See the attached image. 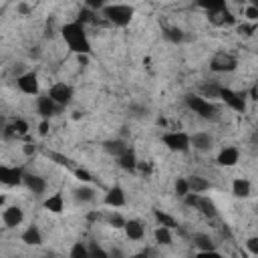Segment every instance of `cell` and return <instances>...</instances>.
I'll use <instances>...</instances> for the list:
<instances>
[{"instance_id": "19", "label": "cell", "mask_w": 258, "mask_h": 258, "mask_svg": "<svg viewBox=\"0 0 258 258\" xmlns=\"http://www.w3.org/2000/svg\"><path fill=\"white\" fill-rule=\"evenodd\" d=\"M252 194V183L246 177H234L232 179V196L238 200H246Z\"/></svg>"}, {"instance_id": "32", "label": "cell", "mask_w": 258, "mask_h": 258, "mask_svg": "<svg viewBox=\"0 0 258 258\" xmlns=\"http://www.w3.org/2000/svg\"><path fill=\"white\" fill-rule=\"evenodd\" d=\"M69 254H71V258H89V256H91L89 246H87V244H83V242H75Z\"/></svg>"}, {"instance_id": "24", "label": "cell", "mask_w": 258, "mask_h": 258, "mask_svg": "<svg viewBox=\"0 0 258 258\" xmlns=\"http://www.w3.org/2000/svg\"><path fill=\"white\" fill-rule=\"evenodd\" d=\"M153 240L159 246H171L173 244V232H171V228L157 224L155 230H153Z\"/></svg>"}, {"instance_id": "7", "label": "cell", "mask_w": 258, "mask_h": 258, "mask_svg": "<svg viewBox=\"0 0 258 258\" xmlns=\"http://www.w3.org/2000/svg\"><path fill=\"white\" fill-rule=\"evenodd\" d=\"M16 87L20 93L24 95H38L40 93V83H38V75L34 71H26L20 73L16 77Z\"/></svg>"}, {"instance_id": "45", "label": "cell", "mask_w": 258, "mask_h": 258, "mask_svg": "<svg viewBox=\"0 0 258 258\" xmlns=\"http://www.w3.org/2000/svg\"><path fill=\"white\" fill-rule=\"evenodd\" d=\"M18 10H20L22 14H26V12H30V8H28L26 4H20V6H18Z\"/></svg>"}, {"instance_id": "41", "label": "cell", "mask_w": 258, "mask_h": 258, "mask_svg": "<svg viewBox=\"0 0 258 258\" xmlns=\"http://www.w3.org/2000/svg\"><path fill=\"white\" fill-rule=\"evenodd\" d=\"M48 129H50L48 119H42V121H40V125H38V133H40V135H46V133H48Z\"/></svg>"}, {"instance_id": "25", "label": "cell", "mask_w": 258, "mask_h": 258, "mask_svg": "<svg viewBox=\"0 0 258 258\" xmlns=\"http://www.w3.org/2000/svg\"><path fill=\"white\" fill-rule=\"evenodd\" d=\"M117 163H119L121 169H125V171H129V173H135V171H137V163H139V159L135 157V153H133L131 149H127L125 153H121V155L117 157Z\"/></svg>"}, {"instance_id": "2", "label": "cell", "mask_w": 258, "mask_h": 258, "mask_svg": "<svg viewBox=\"0 0 258 258\" xmlns=\"http://www.w3.org/2000/svg\"><path fill=\"white\" fill-rule=\"evenodd\" d=\"M133 14H135V8L131 4H123V2H109L103 10H101V16L113 24V26H127L131 20H133Z\"/></svg>"}, {"instance_id": "39", "label": "cell", "mask_w": 258, "mask_h": 258, "mask_svg": "<svg viewBox=\"0 0 258 258\" xmlns=\"http://www.w3.org/2000/svg\"><path fill=\"white\" fill-rule=\"evenodd\" d=\"M256 28H258V24H256V22H252V24H240V26H238L240 34H244V36H250Z\"/></svg>"}, {"instance_id": "5", "label": "cell", "mask_w": 258, "mask_h": 258, "mask_svg": "<svg viewBox=\"0 0 258 258\" xmlns=\"http://www.w3.org/2000/svg\"><path fill=\"white\" fill-rule=\"evenodd\" d=\"M210 69H212L214 73H218V75L232 73V71L238 69V58H236L232 52H226V50L216 52V54L212 56V60H210Z\"/></svg>"}, {"instance_id": "20", "label": "cell", "mask_w": 258, "mask_h": 258, "mask_svg": "<svg viewBox=\"0 0 258 258\" xmlns=\"http://www.w3.org/2000/svg\"><path fill=\"white\" fill-rule=\"evenodd\" d=\"M123 232H125V236H127L129 240L139 242V240H143V236H145V226H143V222H139V220H127L125 226H123Z\"/></svg>"}, {"instance_id": "38", "label": "cell", "mask_w": 258, "mask_h": 258, "mask_svg": "<svg viewBox=\"0 0 258 258\" xmlns=\"http://www.w3.org/2000/svg\"><path fill=\"white\" fill-rule=\"evenodd\" d=\"M75 175H77V179L83 181V183H89V181L93 179V175H91L87 169H83V167H77V169H75Z\"/></svg>"}, {"instance_id": "22", "label": "cell", "mask_w": 258, "mask_h": 258, "mask_svg": "<svg viewBox=\"0 0 258 258\" xmlns=\"http://www.w3.org/2000/svg\"><path fill=\"white\" fill-rule=\"evenodd\" d=\"M42 206H44V210L50 212V214H62V212H64V198H62L60 191H54V194H50V196L44 198Z\"/></svg>"}, {"instance_id": "14", "label": "cell", "mask_w": 258, "mask_h": 258, "mask_svg": "<svg viewBox=\"0 0 258 258\" xmlns=\"http://www.w3.org/2000/svg\"><path fill=\"white\" fill-rule=\"evenodd\" d=\"M24 222V210L20 206H6L2 210V224L6 228H18Z\"/></svg>"}, {"instance_id": "36", "label": "cell", "mask_w": 258, "mask_h": 258, "mask_svg": "<svg viewBox=\"0 0 258 258\" xmlns=\"http://www.w3.org/2000/svg\"><path fill=\"white\" fill-rule=\"evenodd\" d=\"M244 16H246V20L256 22V20H258V6H256V4H248V6L244 8Z\"/></svg>"}, {"instance_id": "16", "label": "cell", "mask_w": 258, "mask_h": 258, "mask_svg": "<svg viewBox=\"0 0 258 258\" xmlns=\"http://www.w3.org/2000/svg\"><path fill=\"white\" fill-rule=\"evenodd\" d=\"M208 18H210V22L216 24V26H232V24H236V16L232 14V10H230L228 6H224V8H220V10L208 12Z\"/></svg>"}, {"instance_id": "40", "label": "cell", "mask_w": 258, "mask_h": 258, "mask_svg": "<svg viewBox=\"0 0 258 258\" xmlns=\"http://www.w3.org/2000/svg\"><path fill=\"white\" fill-rule=\"evenodd\" d=\"M50 159H54V161L60 163V165H71L69 157H64V155H60V153H50Z\"/></svg>"}, {"instance_id": "46", "label": "cell", "mask_w": 258, "mask_h": 258, "mask_svg": "<svg viewBox=\"0 0 258 258\" xmlns=\"http://www.w3.org/2000/svg\"><path fill=\"white\" fill-rule=\"evenodd\" d=\"M250 4H256L258 6V0H250Z\"/></svg>"}, {"instance_id": "35", "label": "cell", "mask_w": 258, "mask_h": 258, "mask_svg": "<svg viewBox=\"0 0 258 258\" xmlns=\"http://www.w3.org/2000/svg\"><path fill=\"white\" fill-rule=\"evenodd\" d=\"M83 4L87 8H91V10H95V12H101L109 4V0H83Z\"/></svg>"}, {"instance_id": "17", "label": "cell", "mask_w": 258, "mask_h": 258, "mask_svg": "<svg viewBox=\"0 0 258 258\" xmlns=\"http://www.w3.org/2000/svg\"><path fill=\"white\" fill-rule=\"evenodd\" d=\"M191 147H194L196 151L208 153V151H212V147H214V137H212L208 131H196V133H191Z\"/></svg>"}, {"instance_id": "8", "label": "cell", "mask_w": 258, "mask_h": 258, "mask_svg": "<svg viewBox=\"0 0 258 258\" xmlns=\"http://www.w3.org/2000/svg\"><path fill=\"white\" fill-rule=\"evenodd\" d=\"M220 101H224L230 109L238 111V113H244L246 111V97L234 89H226V87H220Z\"/></svg>"}, {"instance_id": "1", "label": "cell", "mask_w": 258, "mask_h": 258, "mask_svg": "<svg viewBox=\"0 0 258 258\" xmlns=\"http://www.w3.org/2000/svg\"><path fill=\"white\" fill-rule=\"evenodd\" d=\"M60 36L71 52L79 54H91V40L87 34V28L81 20H71L60 26Z\"/></svg>"}, {"instance_id": "15", "label": "cell", "mask_w": 258, "mask_h": 258, "mask_svg": "<svg viewBox=\"0 0 258 258\" xmlns=\"http://www.w3.org/2000/svg\"><path fill=\"white\" fill-rule=\"evenodd\" d=\"M28 131H30L28 121H26V119H20V117L12 119V121H10V123H6V127H4V135H6V137H14V139L26 137V135H28Z\"/></svg>"}, {"instance_id": "11", "label": "cell", "mask_w": 258, "mask_h": 258, "mask_svg": "<svg viewBox=\"0 0 258 258\" xmlns=\"http://www.w3.org/2000/svg\"><path fill=\"white\" fill-rule=\"evenodd\" d=\"M191 242H194V246H196V250H198L200 256H210V254H212V256H218L216 244H214V240H212L208 234L198 232V234H194Z\"/></svg>"}, {"instance_id": "42", "label": "cell", "mask_w": 258, "mask_h": 258, "mask_svg": "<svg viewBox=\"0 0 258 258\" xmlns=\"http://www.w3.org/2000/svg\"><path fill=\"white\" fill-rule=\"evenodd\" d=\"M137 171H141V173L149 175V173H151V165H149V163H145V161H139V163H137Z\"/></svg>"}, {"instance_id": "10", "label": "cell", "mask_w": 258, "mask_h": 258, "mask_svg": "<svg viewBox=\"0 0 258 258\" xmlns=\"http://www.w3.org/2000/svg\"><path fill=\"white\" fill-rule=\"evenodd\" d=\"M60 109H62V107H60L58 103H54V101L48 97V93L36 97V113H38L42 119H50V117H54Z\"/></svg>"}, {"instance_id": "43", "label": "cell", "mask_w": 258, "mask_h": 258, "mask_svg": "<svg viewBox=\"0 0 258 258\" xmlns=\"http://www.w3.org/2000/svg\"><path fill=\"white\" fill-rule=\"evenodd\" d=\"M89 252H91V256H101V258H107V252H103L99 246H89Z\"/></svg>"}, {"instance_id": "18", "label": "cell", "mask_w": 258, "mask_h": 258, "mask_svg": "<svg viewBox=\"0 0 258 258\" xmlns=\"http://www.w3.org/2000/svg\"><path fill=\"white\" fill-rule=\"evenodd\" d=\"M22 185H24L28 191H32L34 196H42V194L46 191V179L40 177V175H36V173H24Z\"/></svg>"}, {"instance_id": "12", "label": "cell", "mask_w": 258, "mask_h": 258, "mask_svg": "<svg viewBox=\"0 0 258 258\" xmlns=\"http://www.w3.org/2000/svg\"><path fill=\"white\" fill-rule=\"evenodd\" d=\"M238 161H240V149L234 147V145L222 147V149L218 151V155H216V163H218L220 167H234Z\"/></svg>"}, {"instance_id": "28", "label": "cell", "mask_w": 258, "mask_h": 258, "mask_svg": "<svg viewBox=\"0 0 258 258\" xmlns=\"http://www.w3.org/2000/svg\"><path fill=\"white\" fill-rule=\"evenodd\" d=\"M187 179H189V189L196 191V194H206L212 187V183L202 175H189Z\"/></svg>"}, {"instance_id": "30", "label": "cell", "mask_w": 258, "mask_h": 258, "mask_svg": "<svg viewBox=\"0 0 258 258\" xmlns=\"http://www.w3.org/2000/svg\"><path fill=\"white\" fill-rule=\"evenodd\" d=\"M173 191H175V196H179V198H185L191 189H189V179L187 177H177L175 181H173Z\"/></svg>"}, {"instance_id": "29", "label": "cell", "mask_w": 258, "mask_h": 258, "mask_svg": "<svg viewBox=\"0 0 258 258\" xmlns=\"http://www.w3.org/2000/svg\"><path fill=\"white\" fill-rule=\"evenodd\" d=\"M153 216H155V222L157 224H161V226H167V228H177V222H175V218L173 216H169L167 212H163V210H153Z\"/></svg>"}, {"instance_id": "21", "label": "cell", "mask_w": 258, "mask_h": 258, "mask_svg": "<svg viewBox=\"0 0 258 258\" xmlns=\"http://www.w3.org/2000/svg\"><path fill=\"white\" fill-rule=\"evenodd\" d=\"M73 198H75L77 204H93L97 200V189H93L91 185L83 183V185L73 189Z\"/></svg>"}, {"instance_id": "23", "label": "cell", "mask_w": 258, "mask_h": 258, "mask_svg": "<svg viewBox=\"0 0 258 258\" xmlns=\"http://www.w3.org/2000/svg\"><path fill=\"white\" fill-rule=\"evenodd\" d=\"M20 240H22L24 244H28V246H40V244H42L40 228H38V226H34V224H30V226L20 234Z\"/></svg>"}, {"instance_id": "6", "label": "cell", "mask_w": 258, "mask_h": 258, "mask_svg": "<svg viewBox=\"0 0 258 258\" xmlns=\"http://www.w3.org/2000/svg\"><path fill=\"white\" fill-rule=\"evenodd\" d=\"M48 97L64 109L67 105H71V101H73V97H75V89H73L69 83L58 81V83H52V85L48 87Z\"/></svg>"}, {"instance_id": "3", "label": "cell", "mask_w": 258, "mask_h": 258, "mask_svg": "<svg viewBox=\"0 0 258 258\" xmlns=\"http://www.w3.org/2000/svg\"><path fill=\"white\" fill-rule=\"evenodd\" d=\"M185 105L194 115H198L200 119H206V121H212V119H216L220 115L218 105L212 99L204 97V95H187L185 97Z\"/></svg>"}, {"instance_id": "37", "label": "cell", "mask_w": 258, "mask_h": 258, "mask_svg": "<svg viewBox=\"0 0 258 258\" xmlns=\"http://www.w3.org/2000/svg\"><path fill=\"white\" fill-rule=\"evenodd\" d=\"M246 250L252 254V256H258V236H250L246 240Z\"/></svg>"}, {"instance_id": "26", "label": "cell", "mask_w": 258, "mask_h": 258, "mask_svg": "<svg viewBox=\"0 0 258 258\" xmlns=\"http://www.w3.org/2000/svg\"><path fill=\"white\" fill-rule=\"evenodd\" d=\"M196 210H198L202 216H206V218H216V216H218V208H216L214 200L208 198V196H204V194L200 196V202H198Z\"/></svg>"}, {"instance_id": "33", "label": "cell", "mask_w": 258, "mask_h": 258, "mask_svg": "<svg viewBox=\"0 0 258 258\" xmlns=\"http://www.w3.org/2000/svg\"><path fill=\"white\" fill-rule=\"evenodd\" d=\"M200 8H204L206 12H212V10H220L226 6L228 0H196Z\"/></svg>"}, {"instance_id": "44", "label": "cell", "mask_w": 258, "mask_h": 258, "mask_svg": "<svg viewBox=\"0 0 258 258\" xmlns=\"http://www.w3.org/2000/svg\"><path fill=\"white\" fill-rule=\"evenodd\" d=\"M34 143H30V141H26L24 145H22V151H24V155H34Z\"/></svg>"}, {"instance_id": "47", "label": "cell", "mask_w": 258, "mask_h": 258, "mask_svg": "<svg viewBox=\"0 0 258 258\" xmlns=\"http://www.w3.org/2000/svg\"><path fill=\"white\" fill-rule=\"evenodd\" d=\"M256 210H258V204H256Z\"/></svg>"}, {"instance_id": "34", "label": "cell", "mask_w": 258, "mask_h": 258, "mask_svg": "<svg viewBox=\"0 0 258 258\" xmlns=\"http://www.w3.org/2000/svg\"><path fill=\"white\" fill-rule=\"evenodd\" d=\"M125 222H127V220H125L121 214H117V212H111V214L107 216V224L113 226V228H121V230H123Z\"/></svg>"}, {"instance_id": "9", "label": "cell", "mask_w": 258, "mask_h": 258, "mask_svg": "<svg viewBox=\"0 0 258 258\" xmlns=\"http://www.w3.org/2000/svg\"><path fill=\"white\" fill-rule=\"evenodd\" d=\"M24 169L20 165H0V181L4 185H20L24 181Z\"/></svg>"}, {"instance_id": "4", "label": "cell", "mask_w": 258, "mask_h": 258, "mask_svg": "<svg viewBox=\"0 0 258 258\" xmlns=\"http://www.w3.org/2000/svg\"><path fill=\"white\" fill-rule=\"evenodd\" d=\"M161 143L173 153H185L191 149V135L181 129H171L161 135Z\"/></svg>"}, {"instance_id": "13", "label": "cell", "mask_w": 258, "mask_h": 258, "mask_svg": "<svg viewBox=\"0 0 258 258\" xmlns=\"http://www.w3.org/2000/svg\"><path fill=\"white\" fill-rule=\"evenodd\" d=\"M125 204H127V196L121 185L109 187L107 194L103 196V206H107V208H123Z\"/></svg>"}, {"instance_id": "31", "label": "cell", "mask_w": 258, "mask_h": 258, "mask_svg": "<svg viewBox=\"0 0 258 258\" xmlns=\"http://www.w3.org/2000/svg\"><path fill=\"white\" fill-rule=\"evenodd\" d=\"M163 36H165L169 42H173V44H177V42L183 40V32H181V28H177V26H167V28H163Z\"/></svg>"}, {"instance_id": "27", "label": "cell", "mask_w": 258, "mask_h": 258, "mask_svg": "<svg viewBox=\"0 0 258 258\" xmlns=\"http://www.w3.org/2000/svg\"><path fill=\"white\" fill-rule=\"evenodd\" d=\"M103 149H105L109 155H113V157L117 159V157H119L121 153H125L129 147L125 145V141H123V139H109V141H105Z\"/></svg>"}]
</instances>
